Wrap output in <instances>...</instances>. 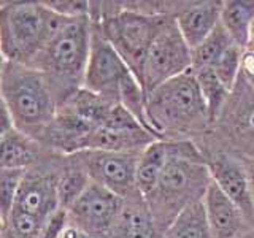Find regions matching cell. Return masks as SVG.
I'll list each match as a JSON object with an SVG mask.
<instances>
[{
    "label": "cell",
    "mask_w": 254,
    "mask_h": 238,
    "mask_svg": "<svg viewBox=\"0 0 254 238\" xmlns=\"http://www.w3.org/2000/svg\"><path fill=\"white\" fill-rule=\"evenodd\" d=\"M167 141L169 157L154 190L145 200L164 232L188 206L203 200L211 175L195 141Z\"/></svg>",
    "instance_id": "cell-1"
},
{
    "label": "cell",
    "mask_w": 254,
    "mask_h": 238,
    "mask_svg": "<svg viewBox=\"0 0 254 238\" xmlns=\"http://www.w3.org/2000/svg\"><path fill=\"white\" fill-rule=\"evenodd\" d=\"M146 116L159 140L197 143L211 130L208 111L192 68L148 94Z\"/></svg>",
    "instance_id": "cell-2"
},
{
    "label": "cell",
    "mask_w": 254,
    "mask_h": 238,
    "mask_svg": "<svg viewBox=\"0 0 254 238\" xmlns=\"http://www.w3.org/2000/svg\"><path fill=\"white\" fill-rule=\"evenodd\" d=\"M91 42L92 21L89 16L65 18L38 58L29 65L45 76L59 107L84 87Z\"/></svg>",
    "instance_id": "cell-3"
},
{
    "label": "cell",
    "mask_w": 254,
    "mask_h": 238,
    "mask_svg": "<svg viewBox=\"0 0 254 238\" xmlns=\"http://www.w3.org/2000/svg\"><path fill=\"white\" fill-rule=\"evenodd\" d=\"M89 18L143 86L151 45L172 16L148 13L137 2H91Z\"/></svg>",
    "instance_id": "cell-4"
},
{
    "label": "cell",
    "mask_w": 254,
    "mask_h": 238,
    "mask_svg": "<svg viewBox=\"0 0 254 238\" xmlns=\"http://www.w3.org/2000/svg\"><path fill=\"white\" fill-rule=\"evenodd\" d=\"M0 94L14 129L42 140L59 108L45 76L34 67L2 60Z\"/></svg>",
    "instance_id": "cell-5"
},
{
    "label": "cell",
    "mask_w": 254,
    "mask_h": 238,
    "mask_svg": "<svg viewBox=\"0 0 254 238\" xmlns=\"http://www.w3.org/2000/svg\"><path fill=\"white\" fill-rule=\"evenodd\" d=\"M65 16L46 2H3L0 5L2 60L32 65Z\"/></svg>",
    "instance_id": "cell-6"
},
{
    "label": "cell",
    "mask_w": 254,
    "mask_h": 238,
    "mask_svg": "<svg viewBox=\"0 0 254 238\" xmlns=\"http://www.w3.org/2000/svg\"><path fill=\"white\" fill-rule=\"evenodd\" d=\"M221 148L254 161V53L246 51L234 89L206 135Z\"/></svg>",
    "instance_id": "cell-7"
},
{
    "label": "cell",
    "mask_w": 254,
    "mask_h": 238,
    "mask_svg": "<svg viewBox=\"0 0 254 238\" xmlns=\"http://www.w3.org/2000/svg\"><path fill=\"white\" fill-rule=\"evenodd\" d=\"M190 68L192 50L181 35L175 18H169L148 53L143 70V89L148 95L156 87L186 73Z\"/></svg>",
    "instance_id": "cell-8"
},
{
    "label": "cell",
    "mask_w": 254,
    "mask_h": 238,
    "mask_svg": "<svg viewBox=\"0 0 254 238\" xmlns=\"http://www.w3.org/2000/svg\"><path fill=\"white\" fill-rule=\"evenodd\" d=\"M133 78L137 76L103 37L97 24L92 22L91 54L86 68L84 87L115 105H119L124 86Z\"/></svg>",
    "instance_id": "cell-9"
},
{
    "label": "cell",
    "mask_w": 254,
    "mask_h": 238,
    "mask_svg": "<svg viewBox=\"0 0 254 238\" xmlns=\"http://www.w3.org/2000/svg\"><path fill=\"white\" fill-rule=\"evenodd\" d=\"M140 154L86 149L73 156L84 167L92 182L111 190L123 200H127L141 195L137 187V165Z\"/></svg>",
    "instance_id": "cell-10"
},
{
    "label": "cell",
    "mask_w": 254,
    "mask_h": 238,
    "mask_svg": "<svg viewBox=\"0 0 254 238\" xmlns=\"http://www.w3.org/2000/svg\"><path fill=\"white\" fill-rule=\"evenodd\" d=\"M197 146L203 154L211 181L245 213V216L254 226V206L243 159L221 148L208 137L198 140Z\"/></svg>",
    "instance_id": "cell-11"
},
{
    "label": "cell",
    "mask_w": 254,
    "mask_h": 238,
    "mask_svg": "<svg viewBox=\"0 0 254 238\" xmlns=\"http://www.w3.org/2000/svg\"><path fill=\"white\" fill-rule=\"evenodd\" d=\"M123 198L91 182L67 210L68 224L86 238H108L123 208Z\"/></svg>",
    "instance_id": "cell-12"
},
{
    "label": "cell",
    "mask_w": 254,
    "mask_h": 238,
    "mask_svg": "<svg viewBox=\"0 0 254 238\" xmlns=\"http://www.w3.org/2000/svg\"><path fill=\"white\" fill-rule=\"evenodd\" d=\"M221 0L205 2H175L173 18L185 37L186 43L194 50L221 24Z\"/></svg>",
    "instance_id": "cell-13"
},
{
    "label": "cell",
    "mask_w": 254,
    "mask_h": 238,
    "mask_svg": "<svg viewBox=\"0 0 254 238\" xmlns=\"http://www.w3.org/2000/svg\"><path fill=\"white\" fill-rule=\"evenodd\" d=\"M203 205L213 238H242L254 229L245 213L214 182L206 190Z\"/></svg>",
    "instance_id": "cell-14"
},
{
    "label": "cell",
    "mask_w": 254,
    "mask_h": 238,
    "mask_svg": "<svg viewBox=\"0 0 254 238\" xmlns=\"http://www.w3.org/2000/svg\"><path fill=\"white\" fill-rule=\"evenodd\" d=\"M2 153H0V169L27 172L45 162L53 151L46 149L42 143L27 137L18 129H8L2 132Z\"/></svg>",
    "instance_id": "cell-15"
},
{
    "label": "cell",
    "mask_w": 254,
    "mask_h": 238,
    "mask_svg": "<svg viewBox=\"0 0 254 238\" xmlns=\"http://www.w3.org/2000/svg\"><path fill=\"white\" fill-rule=\"evenodd\" d=\"M159 138L141 124L130 127H110L100 125L95 129L87 143V149L113 151V153H143L149 145Z\"/></svg>",
    "instance_id": "cell-16"
},
{
    "label": "cell",
    "mask_w": 254,
    "mask_h": 238,
    "mask_svg": "<svg viewBox=\"0 0 254 238\" xmlns=\"http://www.w3.org/2000/svg\"><path fill=\"white\" fill-rule=\"evenodd\" d=\"M108 238H165V232L157 226L146 200L140 197L127 198Z\"/></svg>",
    "instance_id": "cell-17"
},
{
    "label": "cell",
    "mask_w": 254,
    "mask_h": 238,
    "mask_svg": "<svg viewBox=\"0 0 254 238\" xmlns=\"http://www.w3.org/2000/svg\"><path fill=\"white\" fill-rule=\"evenodd\" d=\"M91 182L89 175L73 154L62 156L58 177V194L59 203L64 210H68Z\"/></svg>",
    "instance_id": "cell-18"
},
{
    "label": "cell",
    "mask_w": 254,
    "mask_h": 238,
    "mask_svg": "<svg viewBox=\"0 0 254 238\" xmlns=\"http://www.w3.org/2000/svg\"><path fill=\"white\" fill-rule=\"evenodd\" d=\"M254 19V0H224L221 11V26L234 42L246 50L250 27Z\"/></svg>",
    "instance_id": "cell-19"
},
{
    "label": "cell",
    "mask_w": 254,
    "mask_h": 238,
    "mask_svg": "<svg viewBox=\"0 0 254 238\" xmlns=\"http://www.w3.org/2000/svg\"><path fill=\"white\" fill-rule=\"evenodd\" d=\"M167 157H169V149H167L165 140L154 141L140 154L137 165V187L143 198H146L154 190L165 167Z\"/></svg>",
    "instance_id": "cell-20"
},
{
    "label": "cell",
    "mask_w": 254,
    "mask_h": 238,
    "mask_svg": "<svg viewBox=\"0 0 254 238\" xmlns=\"http://www.w3.org/2000/svg\"><path fill=\"white\" fill-rule=\"evenodd\" d=\"M165 238H213L203 200L188 206L165 230Z\"/></svg>",
    "instance_id": "cell-21"
},
{
    "label": "cell",
    "mask_w": 254,
    "mask_h": 238,
    "mask_svg": "<svg viewBox=\"0 0 254 238\" xmlns=\"http://www.w3.org/2000/svg\"><path fill=\"white\" fill-rule=\"evenodd\" d=\"M192 71L197 78L198 87H200L202 97L205 100L210 124L213 125L216 122L218 116L221 115L222 108H224L230 91L218 78L213 68H192Z\"/></svg>",
    "instance_id": "cell-22"
},
{
    "label": "cell",
    "mask_w": 254,
    "mask_h": 238,
    "mask_svg": "<svg viewBox=\"0 0 254 238\" xmlns=\"http://www.w3.org/2000/svg\"><path fill=\"white\" fill-rule=\"evenodd\" d=\"M234 45L237 43L219 24L200 45L192 50V68H211Z\"/></svg>",
    "instance_id": "cell-23"
},
{
    "label": "cell",
    "mask_w": 254,
    "mask_h": 238,
    "mask_svg": "<svg viewBox=\"0 0 254 238\" xmlns=\"http://www.w3.org/2000/svg\"><path fill=\"white\" fill-rule=\"evenodd\" d=\"M243 56H245L243 48L234 45L232 48H229L227 53L211 67L214 70V73L218 75V78L224 83V86L229 91L234 89L237 79L240 76L242 65H243Z\"/></svg>",
    "instance_id": "cell-24"
},
{
    "label": "cell",
    "mask_w": 254,
    "mask_h": 238,
    "mask_svg": "<svg viewBox=\"0 0 254 238\" xmlns=\"http://www.w3.org/2000/svg\"><path fill=\"white\" fill-rule=\"evenodd\" d=\"M22 170L0 169V218L5 219L11 213L19 186L24 178Z\"/></svg>",
    "instance_id": "cell-25"
},
{
    "label": "cell",
    "mask_w": 254,
    "mask_h": 238,
    "mask_svg": "<svg viewBox=\"0 0 254 238\" xmlns=\"http://www.w3.org/2000/svg\"><path fill=\"white\" fill-rule=\"evenodd\" d=\"M243 162H245V167H246V173H248L251 198H253V206H254V161H251V159H243Z\"/></svg>",
    "instance_id": "cell-26"
},
{
    "label": "cell",
    "mask_w": 254,
    "mask_h": 238,
    "mask_svg": "<svg viewBox=\"0 0 254 238\" xmlns=\"http://www.w3.org/2000/svg\"><path fill=\"white\" fill-rule=\"evenodd\" d=\"M61 238H86V237L79 234L78 230H75L73 227H70V226H68V227H67V230L62 234V237H61Z\"/></svg>",
    "instance_id": "cell-27"
},
{
    "label": "cell",
    "mask_w": 254,
    "mask_h": 238,
    "mask_svg": "<svg viewBox=\"0 0 254 238\" xmlns=\"http://www.w3.org/2000/svg\"><path fill=\"white\" fill-rule=\"evenodd\" d=\"M246 51H253V53H254V19H253V22H251V27H250L248 46H246Z\"/></svg>",
    "instance_id": "cell-28"
},
{
    "label": "cell",
    "mask_w": 254,
    "mask_h": 238,
    "mask_svg": "<svg viewBox=\"0 0 254 238\" xmlns=\"http://www.w3.org/2000/svg\"><path fill=\"white\" fill-rule=\"evenodd\" d=\"M242 238H254V229H251V230H250V232H248V234H246V235H243Z\"/></svg>",
    "instance_id": "cell-29"
}]
</instances>
